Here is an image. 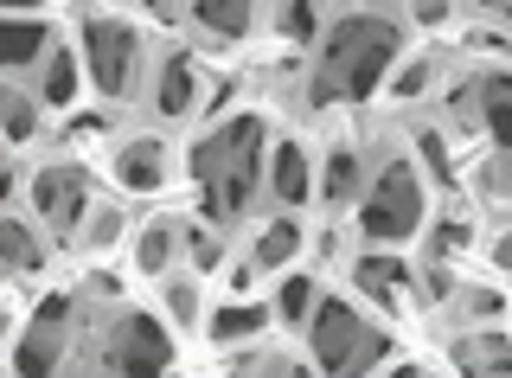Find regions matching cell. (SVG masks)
<instances>
[{"label":"cell","mask_w":512,"mask_h":378,"mask_svg":"<svg viewBox=\"0 0 512 378\" xmlns=\"http://www.w3.org/2000/svg\"><path fill=\"white\" fill-rule=\"evenodd\" d=\"M256 154H263V122L237 116L212 141L192 148V180H199V206L212 218H237L256 193Z\"/></svg>","instance_id":"6da1fadb"},{"label":"cell","mask_w":512,"mask_h":378,"mask_svg":"<svg viewBox=\"0 0 512 378\" xmlns=\"http://www.w3.org/2000/svg\"><path fill=\"white\" fill-rule=\"evenodd\" d=\"M372 52H397V26L391 20H340V26H333V39H327V52H320V71H314L308 97L314 103L346 97L352 71H359Z\"/></svg>","instance_id":"7a4b0ae2"},{"label":"cell","mask_w":512,"mask_h":378,"mask_svg":"<svg viewBox=\"0 0 512 378\" xmlns=\"http://www.w3.org/2000/svg\"><path fill=\"white\" fill-rule=\"evenodd\" d=\"M359 225H365V238H410V231L423 225V186H416L410 161H391V167L378 173V186H372V199H365Z\"/></svg>","instance_id":"3957f363"},{"label":"cell","mask_w":512,"mask_h":378,"mask_svg":"<svg viewBox=\"0 0 512 378\" xmlns=\"http://www.w3.org/2000/svg\"><path fill=\"white\" fill-rule=\"evenodd\" d=\"M378 353H384V334L359 327V314H352V308H340V302H320L314 308V359L327 372H359V366H372Z\"/></svg>","instance_id":"277c9868"},{"label":"cell","mask_w":512,"mask_h":378,"mask_svg":"<svg viewBox=\"0 0 512 378\" xmlns=\"http://www.w3.org/2000/svg\"><path fill=\"white\" fill-rule=\"evenodd\" d=\"M84 52H90L96 90H103V97H122V90H128V65H135V33L116 26V20H90L84 26Z\"/></svg>","instance_id":"5b68a950"},{"label":"cell","mask_w":512,"mask_h":378,"mask_svg":"<svg viewBox=\"0 0 512 378\" xmlns=\"http://www.w3.org/2000/svg\"><path fill=\"white\" fill-rule=\"evenodd\" d=\"M167 359H173V340L148 314H128L116 327V340H109V372H167Z\"/></svg>","instance_id":"8992f818"},{"label":"cell","mask_w":512,"mask_h":378,"mask_svg":"<svg viewBox=\"0 0 512 378\" xmlns=\"http://www.w3.org/2000/svg\"><path fill=\"white\" fill-rule=\"evenodd\" d=\"M84 167H52V173H39V212L52 218V231H71L77 225V212H84Z\"/></svg>","instance_id":"52a82bcc"},{"label":"cell","mask_w":512,"mask_h":378,"mask_svg":"<svg viewBox=\"0 0 512 378\" xmlns=\"http://www.w3.org/2000/svg\"><path fill=\"white\" fill-rule=\"evenodd\" d=\"M455 366L461 372H500V378H512V340H461L455 346Z\"/></svg>","instance_id":"ba28073f"},{"label":"cell","mask_w":512,"mask_h":378,"mask_svg":"<svg viewBox=\"0 0 512 378\" xmlns=\"http://www.w3.org/2000/svg\"><path fill=\"white\" fill-rule=\"evenodd\" d=\"M116 173H122V186H135V193H154V186H160V141H135V148H122Z\"/></svg>","instance_id":"9c48e42d"},{"label":"cell","mask_w":512,"mask_h":378,"mask_svg":"<svg viewBox=\"0 0 512 378\" xmlns=\"http://www.w3.org/2000/svg\"><path fill=\"white\" fill-rule=\"evenodd\" d=\"M160 109H167V116H186L192 109V58L186 52H173L167 71H160Z\"/></svg>","instance_id":"30bf717a"},{"label":"cell","mask_w":512,"mask_h":378,"mask_svg":"<svg viewBox=\"0 0 512 378\" xmlns=\"http://www.w3.org/2000/svg\"><path fill=\"white\" fill-rule=\"evenodd\" d=\"M480 97H487L493 141H500V148H512V77H487V84H480Z\"/></svg>","instance_id":"8fae6325"},{"label":"cell","mask_w":512,"mask_h":378,"mask_svg":"<svg viewBox=\"0 0 512 378\" xmlns=\"http://www.w3.org/2000/svg\"><path fill=\"white\" fill-rule=\"evenodd\" d=\"M52 359H58L52 321H39V334H32V340H20V359H13V372H20V378H39V372H52Z\"/></svg>","instance_id":"7c38bea8"},{"label":"cell","mask_w":512,"mask_h":378,"mask_svg":"<svg viewBox=\"0 0 512 378\" xmlns=\"http://www.w3.org/2000/svg\"><path fill=\"white\" fill-rule=\"evenodd\" d=\"M32 52H45V26H32V20L0 26V58H7V65H26Z\"/></svg>","instance_id":"4fadbf2b"},{"label":"cell","mask_w":512,"mask_h":378,"mask_svg":"<svg viewBox=\"0 0 512 378\" xmlns=\"http://www.w3.org/2000/svg\"><path fill=\"white\" fill-rule=\"evenodd\" d=\"M199 20L212 26V33H224V39H237L250 26V0H199Z\"/></svg>","instance_id":"5bb4252c"},{"label":"cell","mask_w":512,"mask_h":378,"mask_svg":"<svg viewBox=\"0 0 512 378\" xmlns=\"http://www.w3.org/2000/svg\"><path fill=\"white\" fill-rule=\"evenodd\" d=\"M276 193L288 199V206L308 199V161H301V148H282L276 154Z\"/></svg>","instance_id":"9a60e30c"},{"label":"cell","mask_w":512,"mask_h":378,"mask_svg":"<svg viewBox=\"0 0 512 378\" xmlns=\"http://www.w3.org/2000/svg\"><path fill=\"white\" fill-rule=\"evenodd\" d=\"M0 250H7V257H13V270H39V244H32V231L26 225H13V218H7V225H0Z\"/></svg>","instance_id":"2e32d148"},{"label":"cell","mask_w":512,"mask_h":378,"mask_svg":"<svg viewBox=\"0 0 512 378\" xmlns=\"http://www.w3.org/2000/svg\"><path fill=\"white\" fill-rule=\"evenodd\" d=\"M288 257H295V225H269L263 244H256V263H263V270H276V263H288Z\"/></svg>","instance_id":"e0dca14e"},{"label":"cell","mask_w":512,"mask_h":378,"mask_svg":"<svg viewBox=\"0 0 512 378\" xmlns=\"http://www.w3.org/2000/svg\"><path fill=\"white\" fill-rule=\"evenodd\" d=\"M352 186H359V161H352V154H333V161H327V199H333V206H346Z\"/></svg>","instance_id":"ac0fdd59"},{"label":"cell","mask_w":512,"mask_h":378,"mask_svg":"<svg viewBox=\"0 0 512 378\" xmlns=\"http://www.w3.org/2000/svg\"><path fill=\"white\" fill-rule=\"evenodd\" d=\"M404 276V263H391V257H359V289H372V295H391V282Z\"/></svg>","instance_id":"d6986e66"},{"label":"cell","mask_w":512,"mask_h":378,"mask_svg":"<svg viewBox=\"0 0 512 378\" xmlns=\"http://www.w3.org/2000/svg\"><path fill=\"white\" fill-rule=\"evenodd\" d=\"M263 327V308H224L218 321H212V334L218 340H237V334H256Z\"/></svg>","instance_id":"ffe728a7"},{"label":"cell","mask_w":512,"mask_h":378,"mask_svg":"<svg viewBox=\"0 0 512 378\" xmlns=\"http://www.w3.org/2000/svg\"><path fill=\"white\" fill-rule=\"evenodd\" d=\"M71 90H77V65H71V52H52V77H45V97H52V103H71Z\"/></svg>","instance_id":"44dd1931"},{"label":"cell","mask_w":512,"mask_h":378,"mask_svg":"<svg viewBox=\"0 0 512 378\" xmlns=\"http://www.w3.org/2000/svg\"><path fill=\"white\" fill-rule=\"evenodd\" d=\"M308 302H314L308 276H288L282 282V314H288V321H308Z\"/></svg>","instance_id":"7402d4cb"},{"label":"cell","mask_w":512,"mask_h":378,"mask_svg":"<svg viewBox=\"0 0 512 378\" xmlns=\"http://www.w3.org/2000/svg\"><path fill=\"white\" fill-rule=\"evenodd\" d=\"M167 250H173V231H148V238H141V270H160Z\"/></svg>","instance_id":"603a6c76"},{"label":"cell","mask_w":512,"mask_h":378,"mask_svg":"<svg viewBox=\"0 0 512 378\" xmlns=\"http://www.w3.org/2000/svg\"><path fill=\"white\" fill-rule=\"evenodd\" d=\"M288 33H295V39L314 33V0H295V7H288Z\"/></svg>","instance_id":"cb8c5ba5"},{"label":"cell","mask_w":512,"mask_h":378,"mask_svg":"<svg viewBox=\"0 0 512 378\" xmlns=\"http://www.w3.org/2000/svg\"><path fill=\"white\" fill-rule=\"evenodd\" d=\"M461 244H468V225H442L436 231V257H455Z\"/></svg>","instance_id":"d4e9b609"},{"label":"cell","mask_w":512,"mask_h":378,"mask_svg":"<svg viewBox=\"0 0 512 378\" xmlns=\"http://www.w3.org/2000/svg\"><path fill=\"white\" fill-rule=\"evenodd\" d=\"M7 135H13V141L32 135V109H26V103H7Z\"/></svg>","instance_id":"484cf974"},{"label":"cell","mask_w":512,"mask_h":378,"mask_svg":"<svg viewBox=\"0 0 512 378\" xmlns=\"http://www.w3.org/2000/svg\"><path fill=\"white\" fill-rule=\"evenodd\" d=\"M416 148L429 154V167H436L442 180H455V167H448V154H442V141H436V135H423V141H416Z\"/></svg>","instance_id":"4316f807"},{"label":"cell","mask_w":512,"mask_h":378,"mask_svg":"<svg viewBox=\"0 0 512 378\" xmlns=\"http://www.w3.org/2000/svg\"><path fill=\"white\" fill-rule=\"evenodd\" d=\"M64 314H71V302H64V295H45V302H39V321H64Z\"/></svg>","instance_id":"83f0119b"},{"label":"cell","mask_w":512,"mask_h":378,"mask_svg":"<svg viewBox=\"0 0 512 378\" xmlns=\"http://www.w3.org/2000/svg\"><path fill=\"white\" fill-rule=\"evenodd\" d=\"M167 308L180 314V321H192V314H199V302H192V289H173V295H167Z\"/></svg>","instance_id":"f1b7e54d"},{"label":"cell","mask_w":512,"mask_h":378,"mask_svg":"<svg viewBox=\"0 0 512 378\" xmlns=\"http://www.w3.org/2000/svg\"><path fill=\"white\" fill-rule=\"evenodd\" d=\"M116 225H122V218H116V212H103V218L90 225V238H96V244H109V238H116Z\"/></svg>","instance_id":"f546056e"},{"label":"cell","mask_w":512,"mask_h":378,"mask_svg":"<svg viewBox=\"0 0 512 378\" xmlns=\"http://www.w3.org/2000/svg\"><path fill=\"white\" fill-rule=\"evenodd\" d=\"M192 257H199L205 270H212V263H218V244H212V238H205V231H199V238H192Z\"/></svg>","instance_id":"4dcf8cb0"},{"label":"cell","mask_w":512,"mask_h":378,"mask_svg":"<svg viewBox=\"0 0 512 378\" xmlns=\"http://www.w3.org/2000/svg\"><path fill=\"white\" fill-rule=\"evenodd\" d=\"M416 90H423V71H416V65H410L404 77H397V97H404V103H410V97H416Z\"/></svg>","instance_id":"1f68e13d"},{"label":"cell","mask_w":512,"mask_h":378,"mask_svg":"<svg viewBox=\"0 0 512 378\" xmlns=\"http://www.w3.org/2000/svg\"><path fill=\"white\" fill-rule=\"evenodd\" d=\"M493 263H500V270H512V231L500 238V250H493Z\"/></svg>","instance_id":"d6a6232c"},{"label":"cell","mask_w":512,"mask_h":378,"mask_svg":"<svg viewBox=\"0 0 512 378\" xmlns=\"http://www.w3.org/2000/svg\"><path fill=\"white\" fill-rule=\"evenodd\" d=\"M493 7H500V0H493Z\"/></svg>","instance_id":"836d02e7"}]
</instances>
